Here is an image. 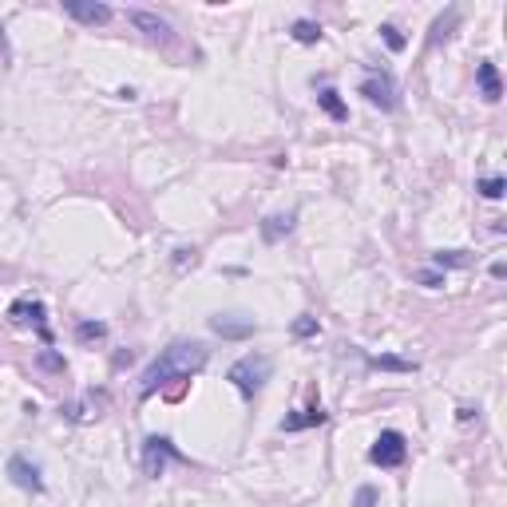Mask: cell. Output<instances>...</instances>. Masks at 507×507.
I'll use <instances>...</instances> for the list:
<instances>
[{
  "label": "cell",
  "instance_id": "obj_1",
  "mask_svg": "<svg viewBox=\"0 0 507 507\" xmlns=\"http://www.w3.org/2000/svg\"><path fill=\"white\" fill-rule=\"evenodd\" d=\"M210 361V349L202 345V341H190V337H179V341H170L167 349H163L159 357L151 361L147 368H143V377H139V397H155L167 380H190L194 373H202Z\"/></svg>",
  "mask_w": 507,
  "mask_h": 507
},
{
  "label": "cell",
  "instance_id": "obj_2",
  "mask_svg": "<svg viewBox=\"0 0 507 507\" xmlns=\"http://www.w3.org/2000/svg\"><path fill=\"white\" fill-rule=\"evenodd\" d=\"M269 373H274V361H269L266 353H250V357H242V361H234V365H230L226 380L238 388L246 400H254V397L262 392V385L269 380Z\"/></svg>",
  "mask_w": 507,
  "mask_h": 507
},
{
  "label": "cell",
  "instance_id": "obj_3",
  "mask_svg": "<svg viewBox=\"0 0 507 507\" xmlns=\"http://www.w3.org/2000/svg\"><path fill=\"white\" fill-rule=\"evenodd\" d=\"M170 460H175V464H190V460L182 456V452L170 444L167 436H147V440H143V472H147L151 479H159L163 472H167Z\"/></svg>",
  "mask_w": 507,
  "mask_h": 507
},
{
  "label": "cell",
  "instance_id": "obj_4",
  "mask_svg": "<svg viewBox=\"0 0 507 507\" xmlns=\"http://www.w3.org/2000/svg\"><path fill=\"white\" fill-rule=\"evenodd\" d=\"M408 456V440L404 432H397V428H385L377 440H373V448H368V460L377 467H400Z\"/></svg>",
  "mask_w": 507,
  "mask_h": 507
},
{
  "label": "cell",
  "instance_id": "obj_5",
  "mask_svg": "<svg viewBox=\"0 0 507 507\" xmlns=\"http://www.w3.org/2000/svg\"><path fill=\"white\" fill-rule=\"evenodd\" d=\"M361 95H365L373 107H380V111L397 107V83H392L388 71H368V80L361 83Z\"/></svg>",
  "mask_w": 507,
  "mask_h": 507
},
{
  "label": "cell",
  "instance_id": "obj_6",
  "mask_svg": "<svg viewBox=\"0 0 507 507\" xmlns=\"http://www.w3.org/2000/svg\"><path fill=\"white\" fill-rule=\"evenodd\" d=\"M44 317H48V305H44V301H32V298L12 301V309H8V321H16V325H36L40 341L48 345L52 333H48V325H44Z\"/></svg>",
  "mask_w": 507,
  "mask_h": 507
},
{
  "label": "cell",
  "instance_id": "obj_7",
  "mask_svg": "<svg viewBox=\"0 0 507 507\" xmlns=\"http://www.w3.org/2000/svg\"><path fill=\"white\" fill-rule=\"evenodd\" d=\"M8 479L21 487V491H36V496L44 491V472H40V464H32L28 456H12L8 460Z\"/></svg>",
  "mask_w": 507,
  "mask_h": 507
},
{
  "label": "cell",
  "instance_id": "obj_8",
  "mask_svg": "<svg viewBox=\"0 0 507 507\" xmlns=\"http://www.w3.org/2000/svg\"><path fill=\"white\" fill-rule=\"evenodd\" d=\"M210 329H214L222 341H250L258 333V325L250 317H234V313H214V317H210Z\"/></svg>",
  "mask_w": 507,
  "mask_h": 507
},
{
  "label": "cell",
  "instance_id": "obj_9",
  "mask_svg": "<svg viewBox=\"0 0 507 507\" xmlns=\"http://www.w3.org/2000/svg\"><path fill=\"white\" fill-rule=\"evenodd\" d=\"M64 12H68L71 21L91 24V28H95V24H111V16H115V12H111V4H100V0H68V4H64Z\"/></svg>",
  "mask_w": 507,
  "mask_h": 507
},
{
  "label": "cell",
  "instance_id": "obj_10",
  "mask_svg": "<svg viewBox=\"0 0 507 507\" xmlns=\"http://www.w3.org/2000/svg\"><path fill=\"white\" fill-rule=\"evenodd\" d=\"M127 21L135 24V28H139L143 36H147V40H167V36H170V24L163 21L159 12H147V8H131V12H127Z\"/></svg>",
  "mask_w": 507,
  "mask_h": 507
},
{
  "label": "cell",
  "instance_id": "obj_11",
  "mask_svg": "<svg viewBox=\"0 0 507 507\" xmlns=\"http://www.w3.org/2000/svg\"><path fill=\"white\" fill-rule=\"evenodd\" d=\"M329 420V412L313 400V404H305L301 412H293V416H286L281 420V432H301V428H317V424H325Z\"/></svg>",
  "mask_w": 507,
  "mask_h": 507
},
{
  "label": "cell",
  "instance_id": "obj_12",
  "mask_svg": "<svg viewBox=\"0 0 507 507\" xmlns=\"http://www.w3.org/2000/svg\"><path fill=\"white\" fill-rule=\"evenodd\" d=\"M476 80H479V91H484L487 103H496L499 95H503V83H499V71H496V64H491V60H484L476 68Z\"/></svg>",
  "mask_w": 507,
  "mask_h": 507
},
{
  "label": "cell",
  "instance_id": "obj_13",
  "mask_svg": "<svg viewBox=\"0 0 507 507\" xmlns=\"http://www.w3.org/2000/svg\"><path fill=\"white\" fill-rule=\"evenodd\" d=\"M317 107L325 111L329 120H337V123H345V120H349V107H345V100H341V95H337L333 88H321V91H317Z\"/></svg>",
  "mask_w": 507,
  "mask_h": 507
},
{
  "label": "cell",
  "instance_id": "obj_14",
  "mask_svg": "<svg viewBox=\"0 0 507 507\" xmlns=\"http://www.w3.org/2000/svg\"><path fill=\"white\" fill-rule=\"evenodd\" d=\"M293 230V214H269V218H262V238L266 242H281Z\"/></svg>",
  "mask_w": 507,
  "mask_h": 507
},
{
  "label": "cell",
  "instance_id": "obj_15",
  "mask_svg": "<svg viewBox=\"0 0 507 507\" xmlns=\"http://www.w3.org/2000/svg\"><path fill=\"white\" fill-rule=\"evenodd\" d=\"M368 368H385V373H416V361H404V357H392V353H385V357H365Z\"/></svg>",
  "mask_w": 507,
  "mask_h": 507
},
{
  "label": "cell",
  "instance_id": "obj_16",
  "mask_svg": "<svg viewBox=\"0 0 507 507\" xmlns=\"http://www.w3.org/2000/svg\"><path fill=\"white\" fill-rule=\"evenodd\" d=\"M432 262H436L440 269H464V266H472V254H467V250H436Z\"/></svg>",
  "mask_w": 507,
  "mask_h": 507
},
{
  "label": "cell",
  "instance_id": "obj_17",
  "mask_svg": "<svg viewBox=\"0 0 507 507\" xmlns=\"http://www.w3.org/2000/svg\"><path fill=\"white\" fill-rule=\"evenodd\" d=\"M289 36H293L298 44H321V36H325V32H321V24H317V21H293Z\"/></svg>",
  "mask_w": 507,
  "mask_h": 507
},
{
  "label": "cell",
  "instance_id": "obj_18",
  "mask_svg": "<svg viewBox=\"0 0 507 507\" xmlns=\"http://www.w3.org/2000/svg\"><path fill=\"white\" fill-rule=\"evenodd\" d=\"M107 337V325H103V321H80V325H76V341H80V345H91V341H103Z\"/></svg>",
  "mask_w": 507,
  "mask_h": 507
},
{
  "label": "cell",
  "instance_id": "obj_19",
  "mask_svg": "<svg viewBox=\"0 0 507 507\" xmlns=\"http://www.w3.org/2000/svg\"><path fill=\"white\" fill-rule=\"evenodd\" d=\"M476 190L484 194V199H503L507 182L499 179V175H487V179H476Z\"/></svg>",
  "mask_w": 507,
  "mask_h": 507
},
{
  "label": "cell",
  "instance_id": "obj_20",
  "mask_svg": "<svg viewBox=\"0 0 507 507\" xmlns=\"http://www.w3.org/2000/svg\"><path fill=\"white\" fill-rule=\"evenodd\" d=\"M36 365L48 368V373H64V368H68V365H64V357H60V353H52V349H44L40 357H36Z\"/></svg>",
  "mask_w": 507,
  "mask_h": 507
},
{
  "label": "cell",
  "instance_id": "obj_21",
  "mask_svg": "<svg viewBox=\"0 0 507 507\" xmlns=\"http://www.w3.org/2000/svg\"><path fill=\"white\" fill-rule=\"evenodd\" d=\"M289 333L293 337H317V317H298L289 325Z\"/></svg>",
  "mask_w": 507,
  "mask_h": 507
},
{
  "label": "cell",
  "instance_id": "obj_22",
  "mask_svg": "<svg viewBox=\"0 0 507 507\" xmlns=\"http://www.w3.org/2000/svg\"><path fill=\"white\" fill-rule=\"evenodd\" d=\"M380 36H385V44H388L392 52H404V36H400L397 24H380Z\"/></svg>",
  "mask_w": 507,
  "mask_h": 507
},
{
  "label": "cell",
  "instance_id": "obj_23",
  "mask_svg": "<svg viewBox=\"0 0 507 507\" xmlns=\"http://www.w3.org/2000/svg\"><path fill=\"white\" fill-rule=\"evenodd\" d=\"M194 262H199V250L194 246H182V250H175V269H187V266H194Z\"/></svg>",
  "mask_w": 507,
  "mask_h": 507
},
{
  "label": "cell",
  "instance_id": "obj_24",
  "mask_svg": "<svg viewBox=\"0 0 507 507\" xmlns=\"http://www.w3.org/2000/svg\"><path fill=\"white\" fill-rule=\"evenodd\" d=\"M416 281H420V286H428V289H440V286H444V274H436V269H424V274H416Z\"/></svg>",
  "mask_w": 507,
  "mask_h": 507
},
{
  "label": "cell",
  "instance_id": "obj_25",
  "mask_svg": "<svg viewBox=\"0 0 507 507\" xmlns=\"http://www.w3.org/2000/svg\"><path fill=\"white\" fill-rule=\"evenodd\" d=\"M377 503V487H357V499H353V507H373Z\"/></svg>",
  "mask_w": 507,
  "mask_h": 507
},
{
  "label": "cell",
  "instance_id": "obj_26",
  "mask_svg": "<svg viewBox=\"0 0 507 507\" xmlns=\"http://www.w3.org/2000/svg\"><path fill=\"white\" fill-rule=\"evenodd\" d=\"M472 416H476V408H456V420H460V424H467V420H472Z\"/></svg>",
  "mask_w": 507,
  "mask_h": 507
}]
</instances>
